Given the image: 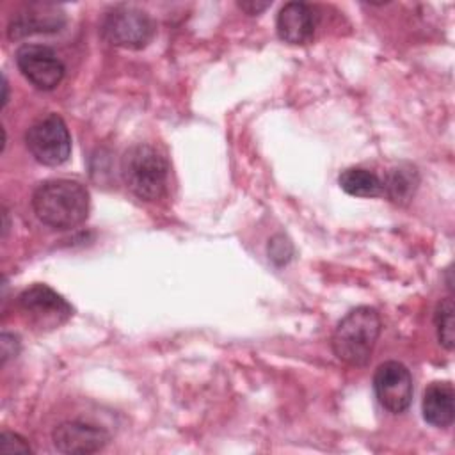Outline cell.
<instances>
[{
	"instance_id": "6da1fadb",
	"label": "cell",
	"mask_w": 455,
	"mask_h": 455,
	"mask_svg": "<svg viewBox=\"0 0 455 455\" xmlns=\"http://www.w3.org/2000/svg\"><path fill=\"white\" fill-rule=\"evenodd\" d=\"M32 208L43 224L53 229H71L89 215V192L75 180H46L34 190Z\"/></svg>"
},
{
	"instance_id": "7a4b0ae2",
	"label": "cell",
	"mask_w": 455,
	"mask_h": 455,
	"mask_svg": "<svg viewBox=\"0 0 455 455\" xmlns=\"http://www.w3.org/2000/svg\"><path fill=\"white\" fill-rule=\"evenodd\" d=\"M380 329L382 322L375 307L359 306L348 311L331 338L334 355L350 366H364L373 354Z\"/></svg>"
},
{
	"instance_id": "3957f363",
	"label": "cell",
	"mask_w": 455,
	"mask_h": 455,
	"mask_svg": "<svg viewBox=\"0 0 455 455\" xmlns=\"http://www.w3.org/2000/svg\"><path fill=\"white\" fill-rule=\"evenodd\" d=\"M126 188L144 201H156L167 192L171 167L167 158L151 144H133L121 160Z\"/></svg>"
},
{
	"instance_id": "277c9868",
	"label": "cell",
	"mask_w": 455,
	"mask_h": 455,
	"mask_svg": "<svg viewBox=\"0 0 455 455\" xmlns=\"http://www.w3.org/2000/svg\"><path fill=\"white\" fill-rule=\"evenodd\" d=\"M100 32L114 46L139 50L151 41L155 25L146 11L133 5H117L103 14Z\"/></svg>"
},
{
	"instance_id": "5b68a950",
	"label": "cell",
	"mask_w": 455,
	"mask_h": 455,
	"mask_svg": "<svg viewBox=\"0 0 455 455\" xmlns=\"http://www.w3.org/2000/svg\"><path fill=\"white\" fill-rule=\"evenodd\" d=\"M25 144L30 155L43 165H60L69 158L71 135L64 119L48 114L37 119L25 133Z\"/></svg>"
},
{
	"instance_id": "8992f818",
	"label": "cell",
	"mask_w": 455,
	"mask_h": 455,
	"mask_svg": "<svg viewBox=\"0 0 455 455\" xmlns=\"http://www.w3.org/2000/svg\"><path fill=\"white\" fill-rule=\"evenodd\" d=\"M18 306L28 322L41 329L59 327L73 315V307L66 299L46 284H34L23 290L18 297Z\"/></svg>"
},
{
	"instance_id": "52a82bcc",
	"label": "cell",
	"mask_w": 455,
	"mask_h": 455,
	"mask_svg": "<svg viewBox=\"0 0 455 455\" xmlns=\"http://www.w3.org/2000/svg\"><path fill=\"white\" fill-rule=\"evenodd\" d=\"M16 66L21 75L37 89H55L66 73L59 55L43 44H23L16 50Z\"/></svg>"
},
{
	"instance_id": "ba28073f",
	"label": "cell",
	"mask_w": 455,
	"mask_h": 455,
	"mask_svg": "<svg viewBox=\"0 0 455 455\" xmlns=\"http://www.w3.org/2000/svg\"><path fill=\"white\" fill-rule=\"evenodd\" d=\"M373 391L386 411L393 414L407 411L412 402V377L409 368L398 361L382 363L373 375Z\"/></svg>"
},
{
	"instance_id": "9c48e42d",
	"label": "cell",
	"mask_w": 455,
	"mask_h": 455,
	"mask_svg": "<svg viewBox=\"0 0 455 455\" xmlns=\"http://www.w3.org/2000/svg\"><path fill=\"white\" fill-rule=\"evenodd\" d=\"M52 441L60 453L87 455L103 450L110 441V434L100 425L73 419L57 425L52 432Z\"/></svg>"
},
{
	"instance_id": "30bf717a",
	"label": "cell",
	"mask_w": 455,
	"mask_h": 455,
	"mask_svg": "<svg viewBox=\"0 0 455 455\" xmlns=\"http://www.w3.org/2000/svg\"><path fill=\"white\" fill-rule=\"evenodd\" d=\"M66 25L64 11L55 4L34 2L20 9L9 21L11 39H21L34 34H53Z\"/></svg>"
},
{
	"instance_id": "8fae6325",
	"label": "cell",
	"mask_w": 455,
	"mask_h": 455,
	"mask_svg": "<svg viewBox=\"0 0 455 455\" xmlns=\"http://www.w3.org/2000/svg\"><path fill=\"white\" fill-rule=\"evenodd\" d=\"M318 14L313 5L306 2H288L281 7L275 28L279 37L290 44L307 43L316 30Z\"/></svg>"
},
{
	"instance_id": "7c38bea8",
	"label": "cell",
	"mask_w": 455,
	"mask_h": 455,
	"mask_svg": "<svg viewBox=\"0 0 455 455\" xmlns=\"http://www.w3.org/2000/svg\"><path fill=\"white\" fill-rule=\"evenodd\" d=\"M421 412L428 425L446 428L455 419V389L448 380L428 384L423 393Z\"/></svg>"
},
{
	"instance_id": "4fadbf2b",
	"label": "cell",
	"mask_w": 455,
	"mask_h": 455,
	"mask_svg": "<svg viewBox=\"0 0 455 455\" xmlns=\"http://www.w3.org/2000/svg\"><path fill=\"white\" fill-rule=\"evenodd\" d=\"M419 183V174L411 164L391 167L382 180V194L395 204H407L412 201Z\"/></svg>"
},
{
	"instance_id": "5bb4252c",
	"label": "cell",
	"mask_w": 455,
	"mask_h": 455,
	"mask_svg": "<svg viewBox=\"0 0 455 455\" xmlns=\"http://www.w3.org/2000/svg\"><path fill=\"white\" fill-rule=\"evenodd\" d=\"M339 187L355 197H379L382 196V180L368 169L348 167L338 178Z\"/></svg>"
},
{
	"instance_id": "9a60e30c",
	"label": "cell",
	"mask_w": 455,
	"mask_h": 455,
	"mask_svg": "<svg viewBox=\"0 0 455 455\" xmlns=\"http://www.w3.org/2000/svg\"><path fill=\"white\" fill-rule=\"evenodd\" d=\"M434 323H435V332L439 343L446 348L451 350L455 343V332H453V300L451 297L441 299L435 311H434Z\"/></svg>"
},
{
	"instance_id": "2e32d148",
	"label": "cell",
	"mask_w": 455,
	"mask_h": 455,
	"mask_svg": "<svg viewBox=\"0 0 455 455\" xmlns=\"http://www.w3.org/2000/svg\"><path fill=\"white\" fill-rule=\"evenodd\" d=\"M293 247L290 243L288 238H284L283 235H277L272 238V242L268 243V258L275 263H286L291 258Z\"/></svg>"
},
{
	"instance_id": "e0dca14e",
	"label": "cell",
	"mask_w": 455,
	"mask_h": 455,
	"mask_svg": "<svg viewBox=\"0 0 455 455\" xmlns=\"http://www.w3.org/2000/svg\"><path fill=\"white\" fill-rule=\"evenodd\" d=\"M0 450L2 451H14V453H28L32 448L28 443L12 432H2L0 435Z\"/></svg>"
},
{
	"instance_id": "ac0fdd59",
	"label": "cell",
	"mask_w": 455,
	"mask_h": 455,
	"mask_svg": "<svg viewBox=\"0 0 455 455\" xmlns=\"http://www.w3.org/2000/svg\"><path fill=\"white\" fill-rule=\"evenodd\" d=\"M11 336H12V334L4 332V334H2V338H0V345H2V363H5L9 357H12V355H16V354H18L20 343L11 347V343H9V341H11Z\"/></svg>"
},
{
	"instance_id": "d6986e66",
	"label": "cell",
	"mask_w": 455,
	"mask_h": 455,
	"mask_svg": "<svg viewBox=\"0 0 455 455\" xmlns=\"http://www.w3.org/2000/svg\"><path fill=\"white\" fill-rule=\"evenodd\" d=\"M268 5H270L268 2H254V0H251V2H238V7L243 9V11H245L247 14H251V16L259 14V12L265 11Z\"/></svg>"
}]
</instances>
